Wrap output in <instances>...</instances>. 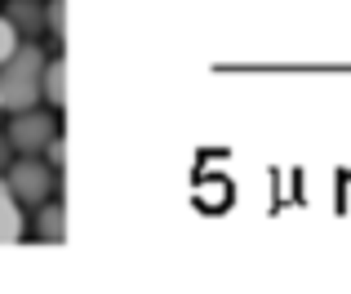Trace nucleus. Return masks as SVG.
<instances>
[{
  "instance_id": "obj_1",
  "label": "nucleus",
  "mask_w": 351,
  "mask_h": 294,
  "mask_svg": "<svg viewBox=\"0 0 351 294\" xmlns=\"http://www.w3.org/2000/svg\"><path fill=\"white\" fill-rule=\"evenodd\" d=\"M45 49L40 41H23L14 58L0 63V107L5 112H27L45 103Z\"/></svg>"
},
{
  "instance_id": "obj_2",
  "label": "nucleus",
  "mask_w": 351,
  "mask_h": 294,
  "mask_svg": "<svg viewBox=\"0 0 351 294\" xmlns=\"http://www.w3.org/2000/svg\"><path fill=\"white\" fill-rule=\"evenodd\" d=\"M9 143H14L18 156H45V147L58 139V107H27V112H9V125H5Z\"/></svg>"
},
{
  "instance_id": "obj_3",
  "label": "nucleus",
  "mask_w": 351,
  "mask_h": 294,
  "mask_svg": "<svg viewBox=\"0 0 351 294\" xmlns=\"http://www.w3.org/2000/svg\"><path fill=\"white\" fill-rule=\"evenodd\" d=\"M9 188H14V196L23 201L27 210H36L40 201H49L53 192H58V170H53L45 156H14V165L5 170Z\"/></svg>"
},
{
  "instance_id": "obj_4",
  "label": "nucleus",
  "mask_w": 351,
  "mask_h": 294,
  "mask_svg": "<svg viewBox=\"0 0 351 294\" xmlns=\"http://www.w3.org/2000/svg\"><path fill=\"white\" fill-rule=\"evenodd\" d=\"M9 23L23 32V41H40V32H49V18H45V0H5Z\"/></svg>"
},
{
  "instance_id": "obj_5",
  "label": "nucleus",
  "mask_w": 351,
  "mask_h": 294,
  "mask_svg": "<svg viewBox=\"0 0 351 294\" xmlns=\"http://www.w3.org/2000/svg\"><path fill=\"white\" fill-rule=\"evenodd\" d=\"M23 201L14 196V188H9V179L0 174V245H14V241H23V232H27V218H23Z\"/></svg>"
},
{
  "instance_id": "obj_6",
  "label": "nucleus",
  "mask_w": 351,
  "mask_h": 294,
  "mask_svg": "<svg viewBox=\"0 0 351 294\" xmlns=\"http://www.w3.org/2000/svg\"><path fill=\"white\" fill-rule=\"evenodd\" d=\"M32 232L49 245H62V236H67V205L53 201V196L40 201V205H36V218H32Z\"/></svg>"
},
{
  "instance_id": "obj_7",
  "label": "nucleus",
  "mask_w": 351,
  "mask_h": 294,
  "mask_svg": "<svg viewBox=\"0 0 351 294\" xmlns=\"http://www.w3.org/2000/svg\"><path fill=\"white\" fill-rule=\"evenodd\" d=\"M45 103L49 107H67V58H49L45 63Z\"/></svg>"
},
{
  "instance_id": "obj_8",
  "label": "nucleus",
  "mask_w": 351,
  "mask_h": 294,
  "mask_svg": "<svg viewBox=\"0 0 351 294\" xmlns=\"http://www.w3.org/2000/svg\"><path fill=\"white\" fill-rule=\"evenodd\" d=\"M18 45H23V32H18V27L9 23V14L0 9V63H5V58H14V54H18Z\"/></svg>"
},
{
  "instance_id": "obj_9",
  "label": "nucleus",
  "mask_w": 351,
  "mask_h": 294,
  "mask_svg": "<svg viewBox=\"0 0 351 294\" xmlns=\"http://www.w3.org/2000/svg\"><path fill=\"white\" fill-rule=\"evenodd\" d=\"M45 18H49V36L62 41L67 36V0H45Z\"/></svg>"
},
{
  "instance_id": "obj_10",
  "label": "nucleus",
  "mask_w": 351,
  "mask_h": 294,
  "mask_svg": "<svg viewBox=\"0 0 351 294\" xmlns=\"http://www.w3.org/2000/svg\"><path fill=\"white\" fill-rule=\"evenodd\" d=\"M45 161H49V165H53V170H58V174H62V161H67V152H62V134H58V139H53L49 147H45Z\"/></svg>"
},
{
  "instance_id": "obj_11",
  "label": "nucleus",
  "mask_w": 351,
  "mask_h": 294,
  "mask_svg": "<svg viewBox=\"0 0 351 294\" xmlns=\"http://www.w3.org/2000/svg\"><path fill=\"white\" fill-rule=\"evenodd\" d=\"M14 156H18V152H14V143H9V134L0 130V174H5L9 165H14Z\"/></svg>"
},
{
  "instance_id": "obj_12",
  "label": "nucleus",
  "mask_w": 351,
  "mask_h": 294,
  "mask_svg": "<svg viewBox=\"0 0 351 294\" xmlns=\"http://www.w3.org/2000/svg\"><path fill=\"white\" fill-rule=\"evenodd\" d=\"M0 112H5V107H0Z\"/></svg>"
}]
</instances>
